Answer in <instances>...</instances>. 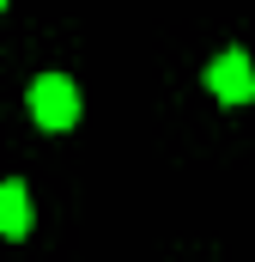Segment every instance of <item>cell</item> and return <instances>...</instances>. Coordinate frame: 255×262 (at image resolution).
Here are the masks:
<instances>
[{
    "label": "cell",
    "instance_id": "3",
    "mask_svg": "<svg viewBox=\"0 0 255 262\" xmlns=\"http://www.w3.org/2000/svg\"><path fill=\"white\" fill-rule=\"evenodd\" d=\"M31 232V189L12 177V183H0V238H24Z\"/></svg>",
    "mask_w": 255,
    "mask_h": 262
},
{
    "label": "cell",
    "instance_id": "1",
    "mask_svg": "<svg viewBox=\"0 0 255 262\" xmlns=\"http://www.w3.org/2000/svg\"><path fill=\"white\" fill-rule=\"evenodd\" d=\"M31 116H37L49 134L73 128V122H79V85H73L67 73H43V79H31Z\"/></svg>",
    "mask_w": 255,
    "mask_h": 262
},
{
    "label": "cell",
    "instance_id": "2",
    "mask_svg": "<svg viewBox=\"0 0 255 262\" xmlns=\"http://www.w3.org/2000/svg\"><path fill=\"white\" fill-rule=\"evenodd\" d=\"M207 85H213V98H225V104H249L255 98V67L243 49H225L219 61L207 67Z\"/></svg>",
    "mask_w": 255,
    "mask_h": 262
}]
</instances>
